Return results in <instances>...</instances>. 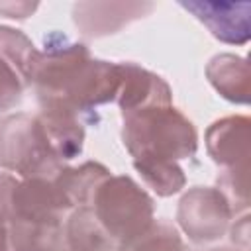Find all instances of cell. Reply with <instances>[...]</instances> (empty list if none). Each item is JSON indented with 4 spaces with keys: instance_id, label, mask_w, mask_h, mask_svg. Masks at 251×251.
Segmentation results:
<instances>
[{
    "instance_id": "ac0fdd59",
    "label": "cell",
    "mask_w": 251,
    "mask_h": 251,
    "mask_svg": "<svg viewBox=\"0 0 251 251\" xmlns=\"http://www.w3.org/2000/svg\"><path fill=\"white\" fill-rule=\"evenodd\" d=\"M218 190L227 198L233 216L249 208V165L224 169L218 175Z\"/></svg>"
},
{
    "instance_id": "277c9868",
    "label": "cell",
    "mask_w": 251,
    "mask_h": 251,
    "mask_svg": "<svg viewBox=\"0 0 251 251\" xmlns=\"http://www.w3.org/2000/svg\"><path fill=\"white\" fill-rule=\"evenodd\" d=\"M0 167L22 178H53L63 169L37 116L20 112L0 122Z\"/></svg>"
},
{
    "instance_id": "603a6c76",
    "label": "cell",
    "mask_w": 251,
    "mask_h": 251,
    "mask_svg": "<svg viewBox=\"0 0 251 251\" xmlns=\"http://www.w3.org/2000/svg\"><path fill=\"white\" fill-rule=\"evenodd\" d=\"M37 2H0V14L14 20H25L37 10Z\"/></svg>"
},
{
    "instance_id": "8fae6325",
    "label": "cell",
    "mask_w": 251,
    "mask_h": 251,
    "mask_svg": "<svg viewBox=\"0 0 251 251\" xmlns=\"http://www.w3.org/2000/svg\"><path fill=\"white\" fill-rule=\"evenodd\" d=\"M37 120L47 135V141L53 153L57 155L61 163L71 161L82 153L84 127H82L80 118L75 112L63 106L45 104V106H39Z\"/></svg>"
},
{
    "instance_id": "3957f363",
    "label": "cell",
    "mask_w": 251,
    "mask_h": 251,
    "mask_svg": "<svg viewBox=\"0 0 251 251\" xmlns=\"http://www.w3.org/2000/svg\"><path fill=\"white\" fill-rule=\"evenodd\" d=\"M90 208L116 245L127 251L153 224V198L129 176L110 175L94 192Z\"/></svg>"
},
{
    "instance_id": "ffe728a7",
    "label": "cell",
    "mask_w": 251,
    "mask_h": 251,
    "mask_svg": "<svg viewBox=\"0 0 251 251\" xmlns=\"http://www.w3.org/2000/svg\"><path fill=\"white\" fill-rule=\"evenodd\" d=\"M24 82L20 80L18 73L0 59V114L16 108L22 102Z\"/></svg>"
},
{
    "instance_id": "ba28073f",
    "label": "cell",
    "mask_w": 251,
    "mask_h": 251,
    "mask_svg": "<svg viewBox=\"0 0 251 251\" xmlns=\"http://www.w3.org/2000/svg\"><path fill=\"white\" fill-rule=\"evenodd\" d=\"M153 8V2H76L73 6V22L82 35L104 37L118 33Z\"/></svg>"
},
{
    "instance_id": "52a82bcc",
    "label": "cell",
    "mask_w": 251,
    "mask_h": 251,
    "mask_svg": "<svg viewBox=\"0 0 251 251\" xmlns=\"http://www.w3.org/2000/svg\"><path fill=\"white\" fill-rule=\"evenodd\" d=\"M67 210H71V206L53 178H22L12 194L10 220L61 224Z\"/></svg>"
},
{
    "instance_id": "9a60e30c",
    "label": "cell",
    "mask_w": 251,
    "mask_h": 251,
    "mask_svg": "<svg viewBox=\"0 0 251 251\" xmlns=\"http://www.w3.org/2000/svg\"><path fill=\"white\" fill-rule=\"evenodd\" d=\"M0 59L18 73L24 86H31L39 49L24 31L0 25Z\"/></svg>"
},
{
    "instance_id": "9c48e42d",
    "label": "cell",
    "mask_w": 251,
    "mask_h": 251,
    "mask_svg": "<svg viewBox=\"0 0 251 251\" xmlns=\"http://www.w3.org/2000/svg\"><path fill=\"white\" fill-rule=\"evenodd\" d=\"M118 67H120V90L116 102L122 114H129L151 106L173 104V90L159 75L135 63H118Z\"/></svg>"
},
{
    "instance_id": "30bf717a",
    "label": "cell",
    "mask_w": 251,
    "mask_h": 251,
    "mask_svg": "<svg viewBox=\"0 0 251 251\" xmlns=\"http://www.w3.org/2000/svg\"><path fill=\"white\" fill-rule=\"evenodd\" d=\"M251 145V120L247 116H227L206 129V149L212 161L224 169L247 167Z\"/></svg>"
},
{
    "instance_id": "44dd1931",
    "label": "cell",
    "mask_w": 251,
    "mask_h": 251,
    "mask_svg": "<svg viewBox=\"0 0 251 251\" xmlns=\"http://www.w3.org/2000/svg\"><path fill=\"white\" fill-rule=\"evenodd\" d=\"M18 184V178L8 175V173H0V222L10 220V212H12V194L14 188Z\"/></svg>"
},
{
    "instance_id": "d6986e66",
    "label": "cell",
    "mask_w": 251,
    "mask_h": 251,
    "mask_svg": "<svg viewBox=\"0 0 251 251\" xmlns=\"http://www.w3.org/2000/svg\"><path fill=\"white\" fill-rule=\"evenodd\" d=\"M127 251H188V247L171 224L153 222Z\"/></svg>"
},
{
    "instance_id": "d4e9b609",
    "label": "cell",
    "mask_w": 251,
    "mask_h": 251,
    "mask_svg": "<svg viewBox=\"0 0 251 251\" xmlns=\"http://www.w3.org/2000/svg\"><path fill=\"white\" fill-rule=\"evenodd\" d=\"M208 251H239V249H231V247H212Z\"/></svg>"
},
{
    "instance_id": "5b68a950",
    "label": "cell",
    "mask_w": 251,
    "mask_h": 251,
    "mask_svg": "<svg viewBox=\"0 0 251 251\" xmlns=\"http://www.w3.org/2000/svg\"><path fill=\"white\" fill-rule=\"evenodd\" d=\"M233 218L227 198L214 186L188 188L178 200L176 222L192 243H212L226 235Z\"/></svg>"
},
{
    "instance_id": "7a4b0ae2",
    "label": "cell",
    "mask_w": 251,
    "mask_h": 251,
    "mask_svg": "<svg viewBox=\"0 0 251 251\" xmlns=\"http://www.w3.org/2000/svg\"><path fill=\"white\" fill-rule=\"evenodd\" d=\"M122 118V141L133 159L155 157L178 163L198 151L196 127L173 104L141 108Z\"/></svg>"
},
{
    "instance_id": "2e32d148",
    "label": "cell",
    "mask_w": 251,
    "mask_h": 251,
    "mask_svg": "<svg viewBox=\"0 0 251 251\" xmlns=\"http://www.w3.org/2000/svg\"><path fill=\"white\" fill-rule=\"evenodd\" d=\"M8 233L12 251H59L63 239L61 224L47 222L10 220Z\"/></svg>"
},
{
    "instance_id": "6da1fadb",
    "label": "cell",
    "mask_w": 251,
    "mask_h": 251,
    "mask_svg": "<svg viewBox=\"0 0 251 251\" xmlns=\"http://www.w3.org/2000/svg\"><path fill=\"white\" fill-rule=\"evenodd\" d=\"M31 86L39 106H63L92 122V112L98 106L116 102L120 67L92 59L86 45L53 31L45 37V49L39 51Z\"/></svg>"
},
{
    "instance_id": "e0dca14e",
    "label": "cell",
    "mask_w": 251,
    "mask_h": 251,
    "mask_svg": "<svg viewBox=\"0 0 251 251\" xmlns=\"http://www.w3.org/2000/svg\"><path fill=\"white\" fill-rule=\"evenodd\" d=\"M133 167L141 175L145 184L157 192V196H173L180 192L186 184V175L176 161L139 157L133 159Z\"/></svg>"
},
{
    "instance_id": "7402d4cb",
    "label": "cell",
    "mask_w": 251,
    "mask_h": 251,
    "mask_svg": "<svg viewBox=\"0 0 251 251\" xmlns=\"http://www.w3.org/2000/svg\"><path fill=\"white\" fill-rule=\"evenodd\" d=\"M229 229V237L231 243H235V249L239 251H247L249 249V216H241L239 220H235V224Z\"/></svg>"
},
{
    "instance_id": "4fadbf2b",
    "label": "cell",
    "mask_w": 251,
    "mask_h": 251,
    "mask_svg": "<svg viewBox=\"0 0 251 251\" xmlns=\"http://www.w3.org/2000/svg\"><path fill=\"white\" fill-rule=\"evenodd\" d=\"M110 176V171L96 161H86L78 167H63L55 176V184L71 208L90 206L98 186Z\"/></svg>"
},
{
    "instance_id": "cb8c5ba5",
    "label": "cell",
    "mask_w": 251,
    "mask_h": 251,
    "mask_svg": "<svg viewBox=\"0 0 251 251\" xmlns=\"http://www.w3.org/2000/svg\"><path fill=\"white\" fill-rule=\"evenodd\" d=\"M0 251H12L10 233H8V224L6 222H0Z\"/></svg>"
},
{
    "instance_id": "7c38bea8",
    "label": "cell",
    "mask_w": 251,
    "mask_h": 251,
    "mask_svg": "<svg viewBox=\"0 0 251 251\" xmlns=\"http://www.w3.org/2000/svg\"><path fill=\"white\" fill-rule=\"evenodd\" d=\"M206 78L222 98L233 104H249L251 73L247 59L233 53L214 55L206 65Z\"/></svg>"
},
{
    "instance_id": "8992f818",
    "label": "cell",
    "mask_w": 251,
    "mask_h": 251,
    "mask_svg": "<svg viewBox=\"0 0 251 251\" xmlns=\"http://www.w3.org/2000/svg\"><path fill=\"white\" fill-rule=\"evenodd\" d=\"M180 8L202 22L210 33L229 45H243L251 37V4L249 2H210L180 0Z\"/></svg>"
},
{
    "instance_id": "5bb4252c",
    "label": "cell",
    "mask_w": 251,
    "mask_h": 251,
    "mask_svg": "<svg viewBox=\"0 0 251 251\" xmlns=\"http://www.w3.org/2000/svg\"><path fill=\"white\" fill-rule=\"evenodd\" d=\"M69 251H116L114 241L96 220L90 206L75 208L65 226Z\"/></svg>"
}]
</instances>
